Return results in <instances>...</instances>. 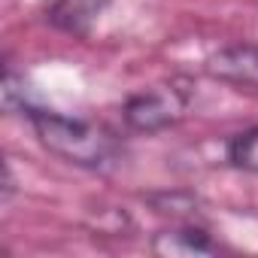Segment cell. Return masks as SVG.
Wrapping results in <instances>:
<instances>
[{
    "label": "cell",
    "instance_id": "obj_1",
    "mask_svg": "<svg viewBox=\"0 0 258 258\" xmlns=\"http://www.w3.org/2000/svg\"><path fill=\"white\" fill-rule=\"evenodd\" d=\"M28 118L34 124V134H37L40 146L46 152H52L55 158L73 164V167L103 173L121 161V140L109 127H103L97 121L40 109V106H34L28 112Z\"/></svg>",
    "mask_w": 258,
    "mask_h": 258
},
{
    "label": "cell",
    "instance_id": "obj_2",
    "mask_svg": "<svg viewBox=\"0 0 258 258\" xmlns=\"http://www.w3.org/2000/svg\"><path fill=\"white\" fill-rule=\"evenodd\" d=\"M188 97L176 85H155L131 94L121 106V118L134 134H161L185 115Z\"/></svg>",
    "mask_w": 258,
    "mask_h": 258
},
{
    "label": "cell",
    "instance_id": "obj_3",
    "mask_svg": "<svg viewBox=\"0 0 258 258\" xmlns=\"http://www.w3.org/2000/svg\"><path fill=\"white\" fill-rule=\"evenodd\" d=\"M204 70L234 88H252L258 91V43H231L216 49Z\"/></svg>",
    "mask_w": 258,
    "mask_h": 258
},
{
    "label": "cell",
    "instance_id": "obj_4",
    "mask_svg": "<svg viewBox=\"0 0 258 258\" xmlns=\"http://www.w3.org/2000/svg\"><path fill=\"white\" fill-rule=\"evenodd\" d=\"M152 252L161 258H201V255H216L219 246L204 228L176 225L152 237Z\"/></svg>",
    "mask_w": 258,
    "mask_h": 258
},
{
    "label": "cell",
    "instance_id": "obj_5",
    "mask_svg": "<svg viewBox=\"0 0 258 258\" xmlns=\"http://www.w3.org/2000/svg\"><path fill=\"white\" fill-rule=\"evenodd\" d=\"M109 4L112 0H55L49 7V22L67 34L85 37Z\"/></svg>",
    "mask_w": 258,
    "mask_h": 258
},
{
    "label": "cell",
    "instance_id": "obj_6",
    "mask_svg": "<svg viewBox=\"0 0 258 258\" xmlns=\"http://www.w3.org/2000/svg\"><path fill=\"white\" fill-rule=\"evenodd\" d=\"M225 158H228L231 167L258 176V124L255 127H246V131H240V134H234L228 140Z\"/></svg>",
    "mask_w": 258,
    "mask_h": 258
}]
</instances>
